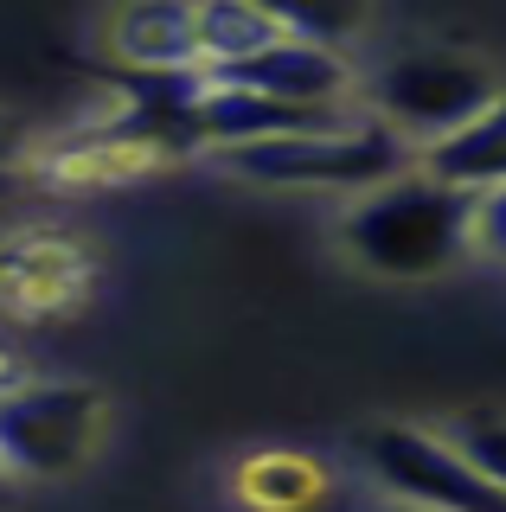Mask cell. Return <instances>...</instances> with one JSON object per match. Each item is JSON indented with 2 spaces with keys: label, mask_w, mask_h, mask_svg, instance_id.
<instances>
[{
  "label": "cell",
  "mask_w": 506,
  "mask_h": 512,
  "mask_svg": "<svg viewBox=\"0 0 506 512\" xmlns=\"http://www.w3.org/2000/svg\"><path fill=\"white\" fill-rule=\"evenodd\" d=\"M13 160H26V122L0 109V167H13Z\"/></svg>",
  "instance_id": "9a60e30c"
},
{
  "label": "cell",
  "mask_w": 506,
  "mask_h": 512,
  "mask_svg": "<svg viewBox=\"0 0 506 512\" xmlns=\"http://www.w3.org/2000/svg\"><path fill=\"white\" fill-rule=\"evenodd\" d=\"M353 455L410 512H506V493L442 429L378 423V429H359L353 436Z\"/></svg>",
  "instance_id": "277c9868"
},
{
  "label": "cell",
  "mask_w": 506,
  "mask_h": 512,
  "mask_svg": "<svg viewBox=\"0 0 506 512\" xmlns=\"http://www.w3.org/2000/svg\"><path fill=\"white\" fill-rule=\"evenodd\" d=\"M474 256L506 263V186L481 192V205H474Z\"/></svg>",
  "instance_id": "5bb4252c"
},
{
  "label": "cell",
  "mask_w": 506,
  "mask_h": 512,
  "mask_svg": "<svg viewBox=\"0 0 506 512\" xmlns=\"http://www.w3.org/2000/svg\"><path fill=\"white\" fill-rule=\"evenodd\" d=\"M97 282V263L77 237L20 231L0 244V314L13 320H58L77 314V301Z\"/></svg>",
  "instance_id": "8992f818"
},
{
  "label": "cell",
  "mask_w": 506,
  "mask_h": 512,
  "mask_svg": "<svg viewBox=\"0 0 506 512\" xmlns=\"http://www.w3.org/2000/svg\"><path fill=\"white\" fill-rule=\"evenodd\" d=\"M218 167L250 186H334V192H372L410 167V135H398L385 116H359L340 128H302V135L237 141L218 148Z\"/></svg>",
  "instance_id": "7a4b0ae2"
},
{
  "label": "cell",
  "mask_w": 506,
  "mask_h": 512,
  "mask_svg": "<svg viewBox=\"0 0 506 512\" xmlns=\"http://www.w3.org/2000/svg\"><path fill=\"white\" fill-rule=\"evenodd\" d=\"M231 493L250 512H321L334 480L314 455H295V448H263V455H244L231 474Z\"/></svg>",
  "instance_id": "9c48e42d"
},
{
  "label": "cell",
  "mask_w": 506,
  "mask_h": 512,
  "mask_svg": "<svg viewBox=\"0 0 506 512\" xmlns=\"http://www.w3.org/2000/svg\"><path fill=\"white\" fill-rule=\"evenodd\" d=\"M423 167H430L436 180L462 186V192H494V186H506V90L468 128L430 141V148H423Z\"/></svg>",
  "instance_id": "30bf717a"
},
{
  "label": "cell",
  "mask_w": 506,
  "mask_h": 512,
  "mask_svg": "<svg viewBox=\"0 0 506 512\" xmlns=\"http://www.w3.org/2000/svg\"><path fill=\"white\" fill-rule=\"evenodd\" d=\"M109 45L135 71H193L199 58V0H129L109 20Z\"/></svg>",
  "instance_id": "ba28073f"
},
{
  "label": "cell",
  "mask_w": 506,
  "mask_h": 512,
  "mask_svg": "<svg viewBox=\"0 0 506 512\" xmlns=\"http://www.w3.org/2000/svg\"><path fill=\"white\" fill-rule=\"evenodd\" d=\"M13 384H26V378H20V359L0 346V391H13Z\"/></svg>",
  "instance_id": "2e32d148"
},
{
  "label": "cell",
  "mask_w": 506,
  "mask_h": 512,
  "mask_svg": "<svg viewBox=\"0 0 506 512\" xmlns=\"http://www.w3.org/2000/svg\"><path fill=\"white\" fill-rule=\"evenodd\" d=\"M13 487H20V480H13L7 468H0V506H7V500H13Z\"/></svg>",
  "instance_id": "e0dca14e"
},
{
  "label": "cell",
  "mask_w": 506,
  "mask_h": 512,
  "mask_svg": "<svg viewBox=\"0 0 506 512\" xmlns=\"http://www.w3.org/2000/svg\"><path fill=\"white\" fill-rule=\"evenodd\" d=\"M212 77L250 84L263 96H289V103H346V90H353V64L334 45H314V39H276L270 52L231 64V71H212Z\"/></svg>",
  "instance_id": "52a82bcc"
},
{
  "label": "cell",
  "mask_w": 506,
  "mask_h": 512,
  "mask_svg": "<svg viewBox=\"0 0 506 512\" xmlns=\"http://www.w3.org/2000/svg\"><path fill=\"white\" fill-rule=\"evenodd\" d=\"M109 404L90 384H13L0 391V468L13 480H65L103 442Z\"/></svg>",
  "instance_id": "3957f363"
},
{
  "label": "cell",
  "mask_w": 506,
  "mask_h": 512,
  "mask_svg": "<svg viewBox=\"0 0 506 512\" xmlns=\"http://www.w3.org/2000/svg\"><path fill=\"white\" fill-rule=\"evenodd\" d=\"M500 96V77L481 58L462 52H404L372 77V103L398 135L410 141H442L455 128H468L487 103Z\"/></svg>",
  "instance_id": "5b68a950"
},
{
  "label": "cell",
  "mask_w": 506,
  "mask_h": 512,
  "mask_svg": "<svg viewBox=\"0 0 506 512\" xmlns=\"http://www.w3.org/2000/svg\"><path fill=\"white\" fill-rule=\"evenodd\" d=\"M276 39H289L263 0H199V58L205 71H231V64L270 52Z\"/></svg>",
  "instance_id": "8fae6325"
},
{
  "label": "cell",
  "mask_w": 506,
  "mask_h": 512,
  "mask_svg": "<svg viewBox=\"0 0 506 512\" xmlns=\"http://www.w3.org/2000/svg\"><path fill=\"white\" fill-rule=\"evenodd\" d=\"M474 205H481V192L436 180L430 167H404L398 180L353 192L340 218V244L372 276L430 282L462 250H474Z\"/></svg>",
  "instance_id": "6da1fadb"
},
{
  "label": "cell",
  "mask_w": 506,
  "mask_h": 512,
  "mask_svg": "<svg viewBox=\"0 0 506 512\" xmlns=\"http://www.w3.org/2000/svg\"><path fill=\"white\" fill-rule=\"evenodd\" d=\"M7 192H13V167H0V199H7Z\"/></svg>",
  "instance_id": "ac0fdd59"
},
{
  "label": "cell",
  "mask_w": 506,
  "mask_h": 512,
  "mask_svg": "<svg viewBox=\"0 0 506 512\" xmlns=\"http://www.w3.org/2000/svg\"><path fill=\"white\" fill-rule=\"evenodd\" d=\"M270 20L289 39H314V45H353L372 26V0H263Z\"/></svg>",
  "instance_id": "7c38bea8"
},
{
  "label": "cell",
  "mask_w": 506,
  "mask_h": 512,
  "mask_svg": "<svg viewBox=\"0 0 506 512\" xmlns=\"http://www.w3.org/2000/svg\"><path fill=\"white\" fill-rule=\"evenodd\" d=\"M442 436H449V442L474 461V468H481V474L506 493V416H481V410H474V416H455Z\"/></svg>",
  "instance_id": "4fadbf2b"
}]
</instances>
